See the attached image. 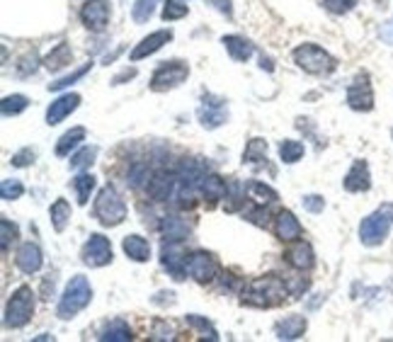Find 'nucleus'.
<instances>
[{
	"instance_id": "1",
	"label": "nucleus",
	"mask_w": 393,
	"mask_h": 342,
	"mask_svg": "<svg viewBox=\"0 0 393 342\" xmlns=\"http://www.w3.org/2000/svg\"><path fill=\"white\" fill-rule=\"evenodd\" d=\"M287 296V284L275 274H265V277L247 281L243 291H240V301L245 306H255V309H272V306L282 304Z\"/></svg>"
},
{
	"instance_id": "2",
	"label": "nucleus",
	"mask_w": 393,
	"mask_h": 342,
	"mask_svg": "<svg viewBox=\"0 0 393 342\" xmlns=\"http://www.w3.org/2000/svg\"><path fill=\"white\" fill-rule=\"evenodd\" d=\"M90 301H93V286H90V281L83 277V274H76V277L66 284L61 301L56 306V316L61 318V321H71V318H76L83 309H88Z\"/></svg>"
},
{
	"instance_id": "3",
	"label": "nucleus",
	"mask_w": 393,
	"mask_h": 342,
	"mask_svg": "<svg viewBox=\"0 0 393 342\" xmlns=\"http://www.w3.org/2000/svg\"><path fill=\"white\" fill-rule=\"evenodd\" d=\"M34 309H37V304H34L32 286L27 284L17 286V289L10 294L8 304H5V318H3L5 328H13V330L25 328L27 323L32 321Z\"/></svg>"
},
{
	"instance_id": "4",
	"label": "nucleus",
	"mask_w": 393,
	"mask_h": 342,
	"mask_svg": "<svg viewBox=\"0 0 393 342\" xmlns=\"http://www.w3.org/2000/svg\"><path fill=\"white\" fill-rule=\"evenodd\" d=\"M126 214H129V209H126L122 195H119L117 190L107 185V187H102L98 192V197H95V219H98L102 226L114 228L124 224Z\"/></svg>"
},
{
	"instance_id": "5",
	"label": "nucleus",
	"mask_w": 393,
	"mask_h": 342,
	"mask_svg": "<svg viewBox=\"0 0 393 342\" xmlns=\"http://www.w3.org/2000/svg\"><path fill=\"white\" fill-rule=\"evenodd\" d=\"M294 63L299 68H304L311 76H330L337 68L335 56H330L325 49H320L318 44H301L294 49Z\"/></svg>"
},
{
	"instance_id": "6",
	"label": "nucleus",
	"mask_w": 393,
	"mask_h": 342,
	"mask_svg": "<svg viewBox=\"0 0 393 342\" xmlns=\"http://www.w3.org/2000/svg\"><path fill=\"white\" fill-rule=\"evenodd\" d=\"M187 76H190V66L187 63L165 61L153 71L148 86H150L153 93H168V90H175V88L183 86V83L187 81Z\"/></svg>"
},
{
	"instance_id": "7",
	"label": "nucleus",
	"mask_w": 393,
	"mask_h": 342,
	"mask_svg": "<svg viewBox=\"0 0 393 342\" xmlns=\"http://www.w3.org/2000/svg\"><path fill=\"white\" fill-rule=\"evenodd\" d=\"M391 216L384 212V207L379 212L369 214L364 221L359 224V241L362 245L367 248H379L381 243L389 238V231H391Z\"/></svg>"
},
{
	"instance_id": "8",
	"label": "nucleus",
	"mask_w": 393,
	"mask_h": 342,
	"mask_svg": "<svg viewBox=\"0 0 393 342\" xmlns=\"http://www.w3.org/2000/svg\"><path fill=\"white\" fill-rule=\"evenodd\" d=\"M197 119H199V124H202L204 129H209V131L223 127V124L228 122V105H226V100L207 93L202 98V105H199V110H197Z\"/></svg>"
},
{
	"instance_id": "9",
	"label": "nucleus",
	"mask_w": 393,
	"mask_h": 342,
	"mask_svg": "<svg viewBox=\"0 0 393 342\" xmlns=\"http://www.w3.org/2000/svg\"><path fill=\"white\" fill-rule=\"evenodd\" d=\"M110 17H112L110 0H86L81 8V22L95 34L105 32L107 25H110Z\"/></svg>"
},
{
	"instance_id": "10",
	"label": "nucleus",
	"mask_w": 393,
	"mask_h": 342,
	"mask_svg": "<svg viewBox=\"0 0 393 342\" xmlns=\"http://www.w3.org/2000/svg\"><path fill=\"white\" fill-rule=\"evenodd\" d=\"M83 265L88 267H105L112 262V243L110 238H105L102 233H93L88 238V243L83 245Z\"/></svg>"
},
{
	"instance_id": "11",
	"label": "nucleus",
	"mask_w": 393,
	"mask_h": 342,
	"mask_svg": "<svg viewBox=\"0 0 393 342\" xmlns=\"http://www.w3.org/2000/svg\"><path fill=\"white\" fill-rule=\"evenodd\" d=\"M347 105H349V110H354V112H372L374 110V90H372V83H369L367 73H359L352 83H349Z\"/></svg>"
},
{
	"instance_id": "12",
	"label": "nucleus",
	"mask_w": 393,
	"mask_h": 342,
	"mask_svg": "<svg viewBox=\"0 0 393 342\" xmlns=\"http://www.w3.org/2000/svg\"><path fill=\"white\" fill-rule=\"evenodd\" d=\"M216 272H219V265H216V260L209 253L195 250L192 255H187V274H190L195 281H199V284H209V281H214Z\"/></svg>"
},
{
	"instance_id": "13",
	"label": "nucleus",
	"mask_w": 393,
	"mask_h": 342,
	"mask_svg": "<svg viewBox=\"0 0 393 342\" xmlns=\"http://www.w3.org/2000/svg\"><path fill=\"white\" fill-rule=\"evenodd\" d=\"M160 262H163V267L173 274V279L183 281L187 277V255H185V250L180 243H170V241L163 243Z\"/></svg>"
},
{
	"instance_id": "14",
	"label": "nucleus",
	"mask_w": 393,
	"mask_h": 342,
	"mask_svg": "<svg viewBox=\"0 0 393 342\" xmlns=\"http://www.w3.org/2000/svg\"><path fill=\"white\" fill-rule=\"evenodd\" d=\"M148 195L153 202H168L175 197V190H178V175L175 172H168V170H158L153 172L146 185Z\"/></svg>"
},
{
	"instance_id": "15",
	"label": "nucleus",
	"mask_w": 393,
	"mask_h": 342,
	"mask_svg": "<svg viewBox=\"0 0 393 342\" xmlns=\"http://www.w3.org/2000/svg\"><path fill=\"white\" fill-rule=\"evenodd\" d=\"M15 265L22 274H37L41 269V265H44V253H41V248L37 243L27 241V243H22L20 248H17Z\"/></svg>"
},
{
	"instance_id": "16",
	"label": "nucleus",
	"mask_w": 393,
	"mask_h": 342,
	"mask_svg": "<svg viewBox=\"0 0 393 342\" xmlns=\"http://www.w3.org/2000/svg\"><path fill=\"white\" fill-rule=\"evenodd\" d=\"M173 39V29H158V32H153V34H148V37H143L138 44L131 49L129 53V58L131 61H141V58H146L150 56V53H155V51H160L163 46L168 44V41Z\"/></svg>"
},
{
	"instance_id": "17",
	"label": "nucleus",
	"mask_w": 393,
	"mask_h": 342,
	"mask_svg": "<svg viewBox=\"0 0 393 342\" xmlns=\"http://www.w3.org/2000/svg\"><path fill=\"white\" fill-rule=\"evenodd\" d=\"M78 107H81V95L78 93H66L61 98H56L49 105V110H46V124L49 127H56V124H61L68 114H73Z\"/></svg>"
},
{
	"instance_id": "18",
	"label": "nucleus",
	"mask_w": 393,
	"mask_h": 342,
	"mask_svg": "<svg viewBox=\"0 0 393 342\" xmlns=\"http://www.w3.org/2000/svg\"><path fill=\"white\" fill-rule=\"evenodd\" d=\"M342 187L347 192H352V195L372 190V170H369L367 160H362V158L354 160L352 167H349L347 175H344V180H342Z\"/></svg>"
},
{
	"instance_id": "19",
	"label": "nucleus",
	"mask_w": 393,
	"mask_h": 342,
	"mask_svg": "<svg viewBox=\"0 0 393 342\" xmlns=\"http://www.w3.org/2000/svg\"><path fill=\"white\" fill-rule=\"evenodd\" d=\"M175 175H178L180 185H185V187H190V190H197L199 185H202L204 175H207V165L197 158H185V160H180Z\"/></svg>"
},
{
	"instance_id": "20",
	"label": "nucleus",
	"mask_w": 393,
	"mask_h": 342,
	"mask_svg": "<svg viewBox=\"0 0 393 342\" xmlns=\"http://www.w3.org/2000/svg\"><path fill=\"white\" fill-rule=\"evenodd\" d=\"M275 233L277 238L284 243H294L299 241L301 236H304V228H301L299 219L294 216V212H289V209H282L280 214H277L275 219Z\"/></svg>"
},
{
	"instance_id": "21",
	"label": "nucleus",
	"mask_w": 393,
	"mask_h": 342,
	"mask_svg": "<svg viewBox=\"0 0 393 342\" xmlns=\"http://www.w3.org/2000/svg\"><path fill=\"white\" fill-rule=\"evenodd\" d=\"M284 257H287L289 265L294 269H299V272H306V269H311L316 265V253H313L311 243H306V241H294V245L287 250Z\"/></svg>"
},
{
	"instance_id": "22",
	"label": "nucleus",
	"mask_w": 393,
	"mask_h": 342,
	"mask_svg": "<svg viewBox=\"0 0 393 342\" xmlns=\"http://www.w3.org/2000/svg\"><path fill=\"white\" fill-rule=\"evenodd\" d=\"M160 233L165 241L170 243H183L187 236L192 233V226L187 224L185 219H180V216H163L160 219Z\"/></svg>"
},
{
	"instance_id": "23",
	"label": "nucleus",
	"mask_w": 393,
	"mask_h": 342,
	"mask_svg": "<svg viewBox=\"0 0 393 342\" xmlns=\"http://www.w3.org/2000/svg\"><path fill=\"white\" fill-rule=\"evenodd\" d=\"M306 330H308L306 316H287L275 326V335L280 340H299L306 335Z\"/></svg>"
},
{
	"instance_id": "24",
	"label": "nucleus",
	"mask_w": 393,
	"mask_h": 342,
	"mask_svg": "<svg viewBox=\"0 0 393 342\" xmlns=\"http://www.w3.org/2000/svg\"><path fill=\"white\" fill-rule=\"evenodd\" d=\"M221 44L226 46L228 56L240 63L247 61V58L255 53V46H252L245 37H240V34H226V37H221Z\"/></svg>"
},
{
	"instance_id": "25",
	"label": "nucleus",
	"mask_w": 393,
	"mask_h": 342,
	"mask_svg": "<svg viewBox=\"0 0 393 342\" xmlns=\"http://www.w3.org/2000/svg\"><path fill=\"white\" fill-rule=\"evenodd\" d=\"M122 250H124V255L134 262H148L150 260V243L143 236H138V233H131V236L124 238Z\"/></svg>"
},
{
	"instance_id": "26",
	"label": "nucleus",
	"mask_w": 393,
	"mask_h": 342,
	"mask_svg": "<svg viewBox=\"0 0 393 342\" xmlns=\"http://www.w3.org/2000/svg\"><path fill=\"white\" fill-rule=\"evenodd\" d=\"M98 338L102 342H129V340H134V335H131L129 323L122 321V318H114V321H110L100 330Z\"/></svg>"
},
{
	"instance_id": "27",
	"label": "nucleus",
	"mask_w": 393,
	"mask_h": 342,
	"mask_svg": "<svg viewBox=\"0 0 393 342\" xmlns=\"http://www.w3.org/2000/svg\"><path fill=\"white\" fill-rule=\"evenodd\" d=\"M226 190H228V185H226V180L219 177V175H214V172H207L202 180V185H199V192H202V197L204 200H209V202H219L226 197Z\"/></svg>"
},
{
	"instance_id": "28",
	"label": "nucleus",
	"mask_w": 393,
	"mask_h": 342,
	"mask_svg": "<svg viewBox=\"0 0 393 342\" xmlns=\"http://www.w3.org/2000/svg\"><path fill=\"white\" fill-rule=\"evenodd\" d=\"M267 163V141L265 139H250L243 151V165L262 167Z\"/></svg>"
},
{
	"instance_id": "29",
	"label": "nucleus",
	"mask_w": 393,
	"mask_h": 342,
	"mask_svg": "<svg viewBox=\"0 0 393 342\" xmlns=\"http://www.w3.org/2000/svg\"><path fill=\"white\" fill-rule=\"evenodd\" d=\"M71 58H73V51H71V46L66 44V41H61V44H56L49 53H46L44 66L51 71V73H56V71H61L71 63Z\"/></svg>"
},
{
	"instance_id": "30",
	"label": "nucleus",
	"mask_w": 393,
	"mask_h": 342,
	"mask_svg": "<svg viewBox=\"0 0 393 342\" xmlns=\"http://www.w3.org/2000/svg\"><path fill=\"white\" fill-rule=\"evenodd\" d=\"M86 134H88L86 127H73L71 131H66V134L56 143V155H58V158H66V155H71L73 148L81 146V141H86Z\"/></svg>"
},
{
	"instance_id": "31",
	"label": "nucleus",
	"mask_w": 393,
	"mask_h": 342,
	"mask_svg": "<svg viewBox=\"0 0 393 342\" xmlns=\"http://www.w3.org/2000/svg\"><path fill=\"white\" fill-rule=\"evenodd\" d=\"M49 219H51L53 231L63 233L66 226L71 224V204L66 200H56L51 204V209H49Z\"/></svg>"
},
{
	"instance_id": "32",
	"label": "nucleus",
	"mask_w": 393,
	"mask_h": 342,
	"mask_svg": "<svg viewBox=\"0 0 393 342\" xmlns=\"http://www.w3.org/2000/svg\"><path fill=\"white\" fill-rule=\"evenodd\" d=\"M304 153H306V148H304V143L301 141L284 139L280 143V158H282V163H287V165L299 163V160L304 158Z\"/></svg>"
},
{
	"instance_id": "33",
	"label": "nucleus",
	"mask_w": 393,
	"mask_h": 342,
	"mask_svg": "<svg viewBox=\"0 0 393 342\" xmlns=\"http://www.w3.org/2000/svg\"><path fill=\"white\" fill-rule=\"evenodd\" d=\"M95 185H98V180L95 175H90V172H81L76 180H73V190H76V197H78V204H86L90 202V195H93Z\"/></svg>"
},
{
	"instance_id": "34",
	"label": "nucleus",
	"mask_w": 393,
	"mask_h": 342,
	"mask_svg": "<svg viewBox=\"0 0 393 342\" xmlns=\"http://www.w3.org/2000/svg\"><path fill=\"white\" fill-rule=\"evenodd\" d=\"M29 107V98L27 95H8V98H3L0 102V112H3V117H17V114H22Z\"/></svg>"
},
{
	"instance_id": "35",
	"label": "nucleus",
	"mask_w": 393,
	"mask_h": 342,
	"mask_svg": "<svg viewBox=\"0 0 393 342\" xmlns=\"http://www.w3.org/2000/svg\"><path fill=\"white\" fill-rule=\"evenodd\" d=\"M95 158H98V146H83L81 151L71 155V167L73 170H86V167L95 163Z\"/></svg>"
},
{
	"instance_id": "36",
	"label": "nucleus",
	"mask_w": 393,
	"mask_h": 342,
	"mask_svg": "<svg viewBox=\"0 0 393 342\" xmlns=\"http://www.w3.org/2000/svg\"><path fill=\"white\" fill-rule=\"evenodd\" d=\"M17 238H20V226L3 216V219H0V245H3V253H8L10 245H13Z\"/></svg>"
},
{
	"instance_id": "37",
	"label": "nucleus",
	"mask_w": 393,
	"mask_h": 342,
	"mask_svg": "<svg viewBox=\"0 0 393 342\" xmlns=\"http://www.w3.org/2000/svg\"><path fill=\"white\" fill-rule=\"evenodd\" d=\"M187 13H190V8H187L185 0H165V3H163L160 17L165 22H175V20H183Z\"/></svg>"
},
{
	"instance_id": "38",
	"label": "nucleus",
	"mask_w": 393,
	"mask_h": 342,
	"mask_svg": "<svg viewBox=\"0 0 393 342\" xmlns=\"http://www.w3.org/2000/svg\"><path fill=\"white\" fill-rule=\"evenodd\" d=\"M185 321H187V326H190V328L199 330V333H202L204 338H209V340H219V333H216V328L211 326V321H207V318H204V316L190 314V316H185Z\"/></svg>"
},
{
	"instance_id": "39",
	"label": "nucleus",
	"mask_w": 393,
	"mask_h": 342,
	"mask_svg": "<svg viewBox=\"0 0 393 342\" xmlns=\"http://www.w3.org/2000/svg\"><path fill=\"white\" fill-rule=\"evenodd\" d=\"M155 5H158V0H136L134 8H131V17H134V22H138V25L148 22L155 13Z\"/></svg>"
},
{
	"instance_id": "40",
	"label": "nucleus",
	"mask_w": 393,
	"mask_h": 342,
	"mask_svg": "<svg viewBox=\"0 0 393 342\" xmlns=\"http://www.w3.org/2000/svg\"><path fill=\"white\" fill-rule=\"evenodd\" d=\"M247 192H250L252 200H257L260 204H272V202L280 200V195H277V192L272 190L270 185H265V182H250Z\"/></svg>"
},
{
	"instance_id": "41",
	"label": "nucleus",
	"mask_w": 393,
	"mask_h": 342,
	"mask_svg": "<svg viewBox=\"0 0 393 342\" xmlns=\"http://www.w3.org/2000/svg\"><path fill=\"white\" fill-rule=\"evenodd\" d=\"M22 195H25V185H22L20 180L10 177L0 182V197H3L5 202H15V200H20Z\"/></svg>"
},
{
	"instance_id": "42",
	"label": "nucleus",
	"mask_w": 393,
	"mask_h": 342,
	"mask_svg": "<svg viewBox=\"0 0 393 342\" xmlns=\"http://www.w3.org/2000/svg\"><path fill=\"white\" fill-rule=\"evenodd\" d=\"M90 68H93V63H83L81 68H76V71H73V73H71V76H66V78H58L56 83H49V90H51V93H58V90H66V88H68V86H73L76 81H81V78L86 76Z\"/></svg>"
},
{
	"instance_id": "43",
	"label": "nucleus",
	"mask_w": 393,
	"mask_h": 342,
	"mask_svg": "<svg viewBox=\"0 0 393 342\" xmlns=\"http://www.w3.org/2000/svg\"><path fill=\"white\" fill-rule=\"evenodd\" d=\"M148 180H150V172H148V167L143 165V163H136V165H131V170H129V175H126V185L129 187H143V185H148Z\"/></svg>"
},
{
	"instance_id": "44",
	"label": "nucleus",
	"mask_w": 393,
	"mask_h": 342,
	"mask_svg": "<svg viewBox=\"0 0 393 342\" xmlns=\"http://www.w3.org/2000/svg\"><path fill=\"white\" fill-rule=\"evenodd\" d=\"M150 340H175V328L168 321H155L150 330Z\"/></svg>"
},
{
	"instance_id": "45",
	"label": "nucleus",
	"mask_w": 393,
	"mask_h": 342,
	"mask_svg": "<svg viewBox=\"0 0 393 342\" xmlns=\"http://www.w3.org/2000/svg\"><path fill=\"white\" fill-rule=\"evenodd\" d=\"M357 3H359V0H323L325 10H330L332 15H344V13H349V10H354Z\"/></svg>"
},
{
	"instance_id": "46",
	"label": "nucleus",
	"mask_w": 393,
	"mask_h": 342,
	"mask_svg": "<svg viewBox=\"0 0 393 342\" xmlns=\"http://www.w3.org/2000/svg\"><path fill=\"white\" fill-rule=\"evenodd\" d=\"M39 68V58H37V53H27V56H22V61L17 63V76H22V78H27V76H32L34 71Z\"/></svg>"
},
{
	"instance_id": "47",
	"label": "nucleus",
	"mask_w": 393,
	"mask_h": 342,
	"mask_svg": "<svg viewBox=\"0 0 393 342\" xmlns=\"http://www.w3.org/2000/svg\"><path fill=\"white\" fill-rule=\"evenodd\" d=\"M34 158H37V151L34 148H22V151H17L13 158H10V163H13L15 167H29L34 163Z\"/></svg>"
},
{
	"instance_id": "48",
	"label": "nucleus",
	"mask_w": 393,
	"mask_h": 342,
	"mask_svg": "<svg viewBox=\"0 0 393 342\" xmlns=\"http://www.w3.org/2000/svg\"><path fill=\"white\" fill-rule=\"evenodd\" d=\"M301 204H304L308 214H323L325 209V200L320 195H306L304 200H301Z\"/></svg>"
},
{
	"instance_id": "49",
	"label": "nucleus",
	"mask_w": 393,
	"mask_h": 342,
	"mask_svg": "<svg viewBox=\"0 0 393 342\" xmlns=\"http://www.w3.org/2000/svg\"><path fill=\"white\" fill-rule=\"evenodd\" d=\"M245 216H247V221H252V224H257V226H267V209H265V207H255V209H250V212H247Z\"/></svg>"
},
{
	"instance_id": "50",
	"label": "nucleus",
	"mask_w": 393,
	"mask_h": 342,
	"mask_svg": "<svg viewBox=\"0 0 393 342\" xmlns=\"http://www.w3.org/2000/svg\"><path fill=\"white\" fill-rule=\"evenodd\" d=\"M207 3L211 5V8L219 10L221 15L233 17V5H231V0H207Z\"/></svg>"
},
{
	"instance_id": "51",
	"label": "nucleus",
	"mask_w": 393,
	"mask_h": 342,
	"mask_svg": "<svg viewBox=\"0 0 393 342\" xmlns=\"http://www.w3.org/2000/svg\"><path fill=\"white\" fill-rule=\"evenodd\" d=\"M131 78H136V68H124L122 73L112 78V86H122L124 81H131Z\"/></svg>"
},
{
	"instance_id": "52",
	"label": "nucleus",
	"mask_w": 393,
	"mask_h": 342,
	"mask_svg": "<svg viewBox=\"0 0 393 342\" xmlns=\"http://www.w3.org/2000/svg\"><path fill=\"white\" fill-rule=\"evenodd\" d=\"M381 39L393 44V22H386V25L381 27Z\"/></svg>"
},
{
	"instance_id": "53",
	"label": "nucleus",
	"mask_w": 393,
	"mask_h": 342,
	"mask_svg": "<svg viewBox=\"0 0 393 342\" xmlns=\"http://www.w3.org/2000/svg\"><path fill=\"white\" fill-rule=\"evenodd\" d=\"M260 68H262V71H270V73L275 71V66H272V58H267L265 53L260 56Z\"/></svg>"
},
{
	"instance_id": "54",
	"label": "nucleus",
	"mask_w": 393,
	"mask_h": 342,
	"mask_svg": "<svg viewBox=\"0 0 393 342\" xmlns=\"http://www.w3.org/2000/svg\"><path fill=\"white\" fill-rule=\"evenodd\" d=\"M384 212L389 214V216H391V221H393V204H386V207H384Z\"/></svg>"
},
{
	"instance_id": "55",
	"label": "nucleus",
	"mask_w": 393,
	"mask_h": 342,
	"mask_svg": "<svg viewBox=\"0 0 393 342\" xmlns=\"http://www.w3.org/2000/svg\"><path fill=\"white\" fill-rule=\"evenodd\" d=\"M391 134H393V131H391Z\"/></svg>"
}]
</instances>
